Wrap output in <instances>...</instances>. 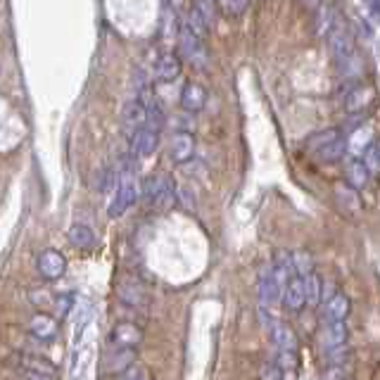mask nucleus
<instances>
[{"label": "nucleus", "instance_id": "24", "mask_svg": "<svg viewBox=\"0 0 380 380\" xmlns=\"http://www.w3.org/2000/svg\"><path fill=\"white\" fill-rule=\"evenodd\" d=\"M67 238H69V242L74 247L79 250H93L95 247V233L91 226H86V223H74V226L69 228V233H67Z\"/></svg>", "mask_w": 380, "mask_h": 380}, {"label": "nucleus", "instance_id": "13", "mask_svg": "<svg viewBox=\"0 0 380 380\" xmlns=\"http://www.w3.org/2000/svg\"><path fill=\"white\" fill-rule=\"evenodd\" d=\"M19 373L26 378H38V380H52L57 378V369L52 366L50 362H45V359H38V357H22V362H19Z\"/></svg>", "mask_w": 380, "mask_h": 380}, {"label": "nucleus", "instance_id": "16", "mask_svg": "<svg viewBox=\"0 0 380 380\" xmlns=\"http://www.w3.org/2000/svg\"><path fill=\"white\" fill-rule=\"evenodd\" d=\"M181 55H176V52H164V55L157 57V62H155V77L157 81H176L181 77V69H183V62H181Z\"/></svg>", "mask_w": 380, "mask_h": 380}, {"label": "nucleus", "instance_id": "23", "mask_svg": "<svg viewBox=\"0 0 380 380\" xmlns=\"http://www.w3.org/2000/svg\"><path fill=\"white\" fill-rule=\"evenodd\" d=\"M345 152H347V140H345L342 135H337V138H332L330 142H325L323 147H318L316 157H318V162L332 164V162H340L345 157Z\"/></svg>", "mask_w": 380, "mask_h": 380}, {"label": "nucleus", "instance_id": "22", "mask_svg": "<svg viewBox=\"0 0 380 380\" xmlns=\"http://www.w3.org/2000/svg\"><path fill=\"white\" fill-rule=\"evenodd\" d=\"M271 340L278 345V350H297V335L288 323L283 321H271Z\"/></svg>", "mask_w": 380, "mask_h": 380}, {"label": "nucleus", "instance_id": "25", "mask_svg": "<svg viewBox=\"0 0 380 380\" xmlns=\"http://www.w3.org/2000/svg\"><path fill=\"white\" fill-rule=\"evenodd\" d=\"M335 198L340 202V209L345 214H354L362 209V202L357 198V188H352L350 183H340V186H335Z\"/></svg>", "mask_w": 380, "mask_h": 380}, {"label": "nucleus", "instance_id": "10", "mask_svg": "<svg viewBox=\"0 0 380 380\" xmlns=\"http://www.w3.org/2000/svg\"><path fill=\"white\" fill-rule=\"evenodd\" d=\"M38 274L45 278V281H57V278H62L67 274V259L62 252H57V250H43V252L38 255Z\"/></svg>", "mask_w": 380, "mask_h": 380}, {"label": "nucleus", "instance_id": "9", "mask_svg": "<svg viewBox=\"0 0 380 380\" xmlns=\"http://www.w3.org/2000/svg\"><path fill=\"white\" fill-rule=\"evenodd\" d=\"M142 340H145V332H142L140 325H135L131 321H121L112 328L110 332V345L114 347H140Z\"/></svg>", "mask_w": 380, "mask_h": 380}, {"label": "nucleus", "instance_id": "11", "mask_svg": "<svg viewBox=\"0 0 380 380\" xmlns=\"http://www.w3.org/2000/svg\"><path fill=\"white\" fill-rule=\"evenodd\" d=\"M207 98H209L207 88L202 84H198V81H188V84L181 88V95H179L181 107L190 114H198V112L205 110Z\"/></svg>", "mask_w": 380, "mask_h": 380}, {"label": "nucleus", "instance_id": "35", "mask_svg": "<svg viewBox=\"0 0 380 380\" xmlns=\"http://www.w3.org/2000/svg\"><path fill=\"white\" fill-rule=\"evenodd\" d=\"M364 8L376 24H380V0H364Z\"/></svg>", "mask_w": 380, "mask_h": 380}, {"label": "nucleus", "instance_id": "8", "mask_svg": "<svg viewBox=\"0 0 380 380\" xmlns=\"http://www.w3.org/2000/svg\"><path fill=\"white\" fill-rule=\"evenodd\" d=\"M160 145V131L152 126H140L131 133V155L133 157H150Z\"/></svg>", "mask_w": 380, "mask_h": 380}, {"label": "nucleus", "instance_id": "1", "mask_svg": "<svg viewBox=\"0 0 380 380\" xmlns=\"http://www.w3.org/2000/svg\"><path fill=\"white\" fill-rule=\"evenodd\" d=\"M138 183L133 179V169L131 164L121 167L119 172V186L114 190V198L110 202V209H107V214H110V219H119V216H124L128 209L135 205V200H138Z\"/></svg>", "mask_w": 380, "mask_h": 380}, {"label": "nucleus", "instance_id": "27", "mask_svg": "<svg viewBox=\"0 0 380 380\" xmlns=\"http://www.w3.org/2000/svg\"><path fill=\"white\" fill-rule=\"evenodd\" d=\"M183 26H186V29H190L193 33H198V36H202V38H205L207 33H209V29H212V26H209V22L205 19V15H202V12H200L198 5L188 10L186 22H183Z\"/></svg>", "mask_w": 380, "mask_h": 380}, {"label": "nucleus", "instance_id": "38", "mask_svg": "<svg viewBox=\"0 0 380 380\" xmlns=\"http://www.w3.org/2000/svg\"><path fill=\"white\" fill-rule=\"evenodd\" d=\"M307 3V8H311V10H316L318 5H321V0H304Z\"/></svg>", "mask_w": 380, "mask_h": 380}, {"label": "nucleus", "instance_id": "39", "mask_svg": "<svg viewBox=\"0 0 380 380\" xmlns=\"http://www.w3.org/2000/svg\"><path fill=\"white\" fill-rule=\"evenodd\" d=\"M376 150H378V155H380V138H378V142H376Z\"/></svg>", "mask_w": 380, "mask_h": 380}, {"label": "nucleus", "instance_id": "19", "mask_svg": "<svg viewBox=\"0 0 380 380\" xmlns=\"http://www.w3.org/2000/svg\"><path fill=\"white\" fill-rule=\"evenodd\" d=\"M347 337H350V328L345 321H332V323H323V335H321V345L325 352L335 350V347H342L347 345Z\"/></svg>", "mask_w": 380, "mask_h": 380}, {"label": "nucleus", "instance_id": "36", "mask_svg": "<svg viewBox=\"0 0 380 380\" xmlns=\"http://www.w3.org/2000/svg\"><path fill=\"white\" fill-rule=\"evenodd\" d=\"M29 300L36 304V307H48V304H50V295H45L43 288H38V290H31Z\"/></svg>", "mask_w": 380, "mask_h": 380}, {"label": "nucleus", "instance_id": "4", "mask_svg": "<svg viewBox=\"0 0 380 380\" xmlns=\"http://www.w3.org/2000/svg\"><path fill=\"white\" fill-rule=\"evenodd\" d=\"M328 50L337 65L352 62V57H354V40H352V33L345 26L335 24L328 31Z\"/></svg>", "mask_w": 380, "mask_h": 380}, {"label": "nucleus", "instance_id": "17", "mask_svg": "<svg viewBox=\"0 0 380 380\" xmlns=\"http://www.w3.org/2000/svg\"><path fill=\"white\" fill-rule=\"evenodd\" d=\"M352 309L350 304V297L347 295H340L335 293L330 300H325L323 309H321V321L323 323H332V321H345Z\"/></svg>", "mask_w": 380, "mask_h": 380}, {"label": "nucleus", "instance_id": "12", "mask_svg": "<svg viewBox=\"0 0 380 380\" xmlns=\"http://www.w3.org/2000/svg\"><path fill=\"white\" fill-rule=\"evenodd\" d=\"M29 332L33 335V340L38 342H52L60 332V325H57V318H52L50 314H36L29 321Z\"/></svg>", "mask_w": 380, "mask_h": 380}, {"label": "nucleus", "instance_id": "7", "mask_svg": "<svg viewBox=\"0 0 380 380\" xmlns=\"http://www.w3.org/2000/svg\"><path fill=\"white\" fill-rule=\"evenodd\" d=\"M195 157V135L193 131H174L169 140V160L174 164H186Z\"/></svg>", "mask_w": 380, "mask_h": 380}, {"label": "nucleus", "instance_id": "2", "mask_svg": "<svg viewBox=\"0 0 380 380\" xmlns=\"http://www.w3.org/2000/svg\"><path fill=\"white\" fill-rule=\"evenodd\" d=\"M140 193L147 205H152L155 209H162V212L174 207V202H176V186H174L172 176H167V174H150L142 181Z\"/></svg>", "mask_w": 380, "mask_h": 380}, {"label": "nucleus", "instance_id": "3", "mask_svg": "<svg viewBox=\"0 0 380 380\" xmlns=\"http://www.w3.org/2000/svg\"><path fill=\"white\" fill-rule=\"evenodd\" d=\"M179 55L183 60H188L193 67H198V69H205L209 65V52L205 48V40L198 33H193L190 29L183 26L181 36H179Z\"/></svg>", "mask_w": 380, "mask_h": 380}, {"label": "nucleus", "instance_id": "21", "mask_svg": "<svg viewBox=\"0 0 380 380\" xmlns=\"http://www.w3.org/2000/svg\"><path fill=\"white\" fill-rule=\"evenodd\" d=\"M107 369H110L112 376H119L121 371H126L128 366L135 362V350L133 347H114L112 345V352L107 354Z\"/></svg>", "mask_w": 380, "mask_h": 380}, {"label": "nucleus", "instance_id": "15", "mask_svg": "<svg viewBox=\"0 0 380 380\" xmlns=\"http://www.w3.org/2000/svg\"><path fill=\"white\" fill-rule=\"evenodd\" d=\"M345 181H347L350 186L357 188V190L369 188V183H371V167L366 164V160H359V157L347 160V164H345Z\"/></svg>", "mask_w": 380, "mask_h": 380}, {"label": "nucleus", "instance_id": "30", "mask_svg": "<svg viewBox=\"0 0 380 380\" xmlns=\"http://www.w3.org/2000/svg\"><path fill=\"white\" fill-rule=\"evenodd\" d=\"M293 269L297 276H307L309 271H314V259L309 257V252H295L293 255Z\"/></svg>", "mask_w": 380, "mask_h": 380}, {"label": "nucleus", "instance_id": "31", "mask_svg": "<svg viewBox=\"0 0 380 380\" xmlns=\"http://www.w3.org/2000/svg\"><path fill=\"white\" fill-rule=\"evenodd\" d=\"M337 135H340V131H337V128H328V131H318V133L311 135L307 145H309V150H314V152H316L318 147H323L325 142H330L332 138H337Z\"/></svg>", "mask_w": 380, "mask_h": 380}, {"label": "nucleus", "instance_id": "26", "mask_svg": "<svg viewBox=\"0 0 380 380\" xmlns=\"http://www.w3.org/2000/svg\"><path fill=\"white\" fill-rule=\"evenodd\" d=\"M304 278V295H307V304L311 309H316L323 300V281L318 278L314 271H309Z\"/></svg>", "mask_w": 380, "mask_h": 380}, {"label": "nucleus", "instance_id": "32", "mask_svg": "<svg viewBox=\"0 0 380 380\" xmlns=\"http://www.w3.org/2000/svg\"><path fill=\"white\" fill-rule=\"evenodd\" d=\"M117 378H124V380H147V378H150V371H147L142 364L133 362L126 371H121Z\"/></svg>", "mask_w": 380, "mask_h": 380}, {"label": "nucleus", "instance_id": "33", "mask_svg": "<svg viewBox=\"0 0 380 380\" xmlns=\"http://www.w3.org/2000/svg\"><path fill=\"white\" fill-rule=\"evenodd\" d=\"M262 378L264 380H283L285 378V369L278 362H274V364H267L262 369Z\"/></svg>", "mask_w": 380, "mask_h": 380}, {"label": "nucleus", "instance_id": "37", "mask_svg": "<svg viewBox=\"0 0 380 380\" xmlns=\"http://www.w3.org/2000/svg\"><path fill=\"white\" fill-rule=\"evenodd\" d=\"M167 5L174 10V15H179V12L186 10V0H167Z\"/></svg>", "mask_w": 380, "mask_h": 380}, {"label": "nucleus", "instance_id": "14", "mask_svg": "<svg viewBox=\"0 0 380 380\" xmlns=\"http://www.w3.org/2000/svg\"><path fill=\"white\" fill-rule=\"evenodd\" d=\"M121 121H124V128L128 133H133L135 128L145 126L147 121V105L142 103L140 98H133L128 100L124 105V110H121Z\"/></svg>", "mask_w": 380, "mask_h": 380}, {"label": "nucleus", "instance_id": "34", "mask_svg": "<svg viewBox=\"0 0 380 380\" xmlns=\"http://www.w3.org/2000/svg\"><path fill=\"white\" fill-rule=\"evenodd\" d=\"M74 307V295H60L55 300V309H57V318H65Z\"/></svg>", "mask_w": 380, "mask_h": 380}, {"label": "nucleus", "instance_id": "18", "mask_svg": "<svg viewBox=\"0 0 380 380\" xmlns=\"http://www.w3.org/2000/svg\"><path fill=\"white\" fill-rule=\"evenodd\" d=\"M373 100H376V88L373 86H357L352 88L345 98V110L350 114H362L366 107H369Z\"/></svg>", "mask_w": 380, "mask_h": 380}, {"label": "nucleus", "instance_id": "6", "mask_svg": "<svg viewBox=\"0 0 380 380\" xmlns=\"http://www.w3.org/2000/svg\"><path fill=\"white\" fill-rule=\"evenodd\" d=\"M281 302H283L285 311H290V314H300V311L307 307V295H304V278L302 276L295 274L285 281Z\"/></svg>", "mask_w": 380, "mask_h": 380}, {"label": "nucleus", "instance_id": "5", "mask_svg": "<svg viewBox=\"0 0 380 380\" xmlns=\"http://www.w3.org/2000/svg\"><path fill=\"white\" fill-rule=\"evenodd\" d=\"M285 288V278L278 274L276 267H267L262 271L259 278V300L264 307H274V304L281 302Z\"/></svg>", "mask_w": 380, "mask_h": 380}, {"label": "nucleus", "instance_id": "28", "mask_svg": "<svg viewBox=\"0 0 380 380\" xmlns=\"http://www.w3.org/2000/svg\"><path fill=\"white\" fill-rule=\"evenodd\" d=\"M216 5H219V10L223 15L228 17H240L242 12L247 10L250 0H216Z\"/></svg>", "mask_w": 380, "mask_h": 380}, {"label": "nucleus", "instance_id": "20", "mask_svg": "<svg viewBox=\"0 0 380 380\" xmlns=\"http://www.w3.org/2000/svg\"><path fill=\"white\" fill-rule=\"evenodd\" d=\"M119 300L126 304V307H135V309H142L150 304V295H147V290L142 288L138 283H121L119 290H117Z\"/></svg>", "mask_w": 380, "mask_h": 380}, {"label": "nucleus", "instance_id": "29", "mask_svg": "<svg viewBox=\"0 0 380 380\" xmlns=\"http://www.w3.org/2000/svg\"><path fill=\"white\" fill-rule=\"evenodd\" d=\"M164 110H162V105L157 103V100H152L150 105H147V121L145 126H152L157 128V131H162V126H164Z\"/></svg>", "mask_w": 380, "mask_h": 380}]
</instances>
